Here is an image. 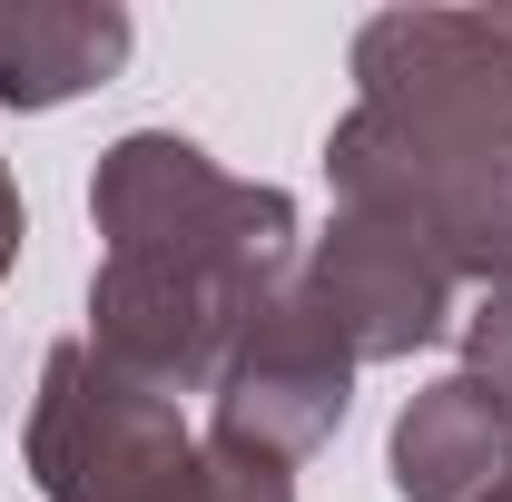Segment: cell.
<instances>
[{"instance_id":"cell-1","label":"cell","mask_w":512,"mask_h":502,"mask_svg":"<svg viewBox=\"0 0 512 502\" xmlns=\"http://www.w3.org/2000/svg\"><path fill=\"white\" fill-rule=\"evenodd\" d=\"M89 217L109 237L89 276V345L158 394L217 384L237 325L296 276V197L227 178L168 128H138L99 158Z\"/></svg>"},{"instance_id":"cell-2","label":"cell","mask_w":512,"mask_h":502,"mask_svg":"<svg viewBox=\"0 0 512 502\" xmlns=\"http://www.w3.org/2000/svg\"><path fill=\"white\" fill-rule=\"evenodd\" d=\"M30 473L50 502H296L286 473L227 463L178 424L158 384L119 375L99 345H60L30 414Z\"/></svg>"},{"instance_id":"cell-3","label":"cell","mask_w":512,"mask_h":502,"mask_svg":"<svg viewBox=\"0 0 512 502\" xmlns=\"http://www.w3.org/2000/svg\"><path fill=\"white\" fill-rule=\"evenodd\" d=\"M335 197L355 217H375L394 237L453 266V276H512V138L463 119H414V109H375L355 99V119L325 138Z\"/></svg>"},{"instance_id":"cell-4","label":"cell","mask_w":512,"mask_h":502,"mask_svg":"<svg viewBox=\"0 0 512 502\" xmlns=\"http://www.w3.org/2000/svg\"><path fill=\"white\" fill-rule=\"evenodd\" d=\"M345 384H355L345 335L316 315L306 276H286V286L237 325V345H227V365H217L207 453H227V463H266V473H296V463L345 424Z\"/></svg>"},{"instance_id":"cell-5","label":"cell","mask_w":512,"mask_h":502,"mask_svg":"<svg viewBox=\"0 0 512 502\" xmlns=\"http://www.w3.org/2000/svg\"><path fill=\"white\" fill-rule=\"evenodd\" d=\"M355 79L375 109L512 138V10H384L355 40Z\"/></svg>"},{"instance_id":"cell-6","label":"cell","mask_w":512,"mask_h":502,"mask_svg":"<svg viewBox=\"0 0 512 502\" xmlns=\"http://www.w3.org/2000/svg\"><path fill=\"white\" fill-rule=\"evenodd\" d=\"M296 276H306L316 315L345 335V355H355V365L434 345V335H444V315H453V286H463V276L434 266L414 237H394V227L355 217V207L316 237V256H306Z\"/></svg>"},{"instance_id":"cell-7","label":"cell","mask_w":512,"mask_h":502,"mask_svg":"<svg viewBox=\"0 0 512 502\" xmlns=\"http://www.w3.org/2000/svg\"><path fill=\"white\" fill-rule=\"evenodd\" d=\"M512 473V394L483 375H444L394 424V493L404 502H473Z\"/></svg>"},{"instance_id":"cell-8","label":"cell","mask_w":512,"mask_h":502,"mask_svg":"<svg viewBox=\"0 0 512 502\" xmlns=\"http://www.w3.org/2000/svg\"><path fill=\"white\" fill-rule=\"evenodd\" d=\"M128 60V10L109 0H0V109H60Z\"/></svg>"},{"instance_id":"cell-9","label":"cell","mask_w":512,"mask_h":502,"mask_svg":"<svg viewBox=\"0 0 512 502\" xmlns=\"http://www.w3.org/2000/svg\"><path fill=\"white\" fill-rule=\"evenodd\" d=\"M463 355H473L463 375H483V384H503V394H512V276H503V286H483V306L463 315Z\"/></svg>"},{"instance_id":"cell-10","label":"cell","mask_w":512,"mask_h":502,"mask_svg":"<svg viewBox=\"0 0 512 502\" xmlns=\"http://www.w3.org/2000/svg\"><path fill=\"white\" fill-rule=\"evenodd\" d=\"M20 256V188H10V168H0V266Z\"/></svg>"},{"instance_id":"cell-11","label":"cell","mask_w":512,"mask_h":502,"mask_svg":"<svg viewBox=\"0 0 512 502\" xmlns=\"http://www.w3.org/2000/svg\"><path fill=\"white\" fill-rule=\"evenodd\" d=\"M473 502H512V473H503V483H493V493H473Z\"/></svg>"}]
</instances>
